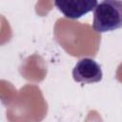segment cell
Here are the masks:
<instances>
[{"mask_svg": "<svg viewBox=\"0 0 122 122\" xmlns=\"http://www.w3.org/2000/svg\"><path fill=\"white\" fill-rule=\"evenodd\" d=\"M92 28L97 32L122 28V0H102L93 10Z\"/></svg>", "mask_w": 122, "mask_h": 122, "instance_id": "6da1fadb", "label": "cell"}, {"mask_svg": "<svg viewBox=\"0 0 122 122\" xmlns=\"http://www.w3.org/2000/svg\"><path fill=\"white\" fill-rule=\"evenodd\" d=\"M103 72L101 66L90 57H84L77 61L72 70L74 81L82 84H92L101 81Z\"/></svg>", "mask_w": 122, "mask_h": 122, "instance_id": "7a4b0ae2", "label": "cell"}, {"mask_svg": "<svg viewBox=\"0 0 122 122\" xmlns=\"http://www.w3.org/2000/svg\"><path fill=\"white\" fill-rule=\"evenodd\" d=\"M55 7L70 19H79L94 10L97 0H53Z\"/></svg>", "mask_w": 122, "mask_h": 122, "instance_id": "3957f363", "label": "cell"}]
</instances>
